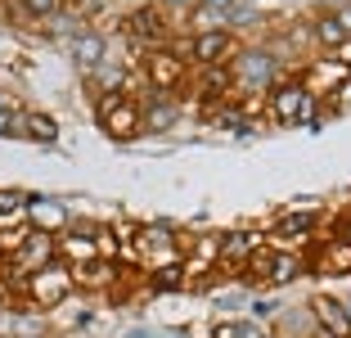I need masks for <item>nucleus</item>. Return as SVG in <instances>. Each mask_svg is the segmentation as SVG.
Returning a JSON list of instances; mask_svg holds the SVG:
<instances>
[{"mask_svg":"<svg viewBox=\"0 0 351 338\" xmlns=\"http://www.w3.org/2000/svg\"><path fill=\"white\" fill-rule=\"evenodd\" d=\"M320 271L324 275H351V244L347 239H329V248L320 257Z\"/></svg>","mask_w":351,"mask_h":338,"instance_id":"nucleus-19","label":"nucleus"},{"mask_svg":"<svg viewBox=\"0 0 351 338\" xmlns=\"http://www.w3.org/2000/svg\"><path fill=\"white\" fill-rule=\"evenodd\" d=\"M198 5H212V10H221V14L234 10V0H198Z\"/></svg>","mask_w":351,"mask_h":338,"instance_id":"nucleus-30","label":"nucleus"},{"mask_svg":"<svg viewBox=\"0 0 351 338\" xmlns=\"http://www.w3.org/2000/svg\"><path fill=\"white\" fill-rule=\"evenodd\" d=\"M333 14H338V23H342V27L351 32V0H342V5H338V10H333Z\"/></svg>","mask_w":351,"mask_h":338,"instance_id":"nucleus-29","label":"nucleus"},{"mask_svg":"<svg viewBox=\"0 0 351 338\" xmlns=\"http://www.w3.org/2000/svg\"><path fill=\"white\" fill-rule=\"evenodd\" d=\"M302 275V262L289 253V248H275V257H270V271H266V284H293V280Z\"/></svg>","mask_w":351,"mask_h":338,"instance_id":"nucleus-17","label":"nucleus"},{"mask_svg":"<svg viewBox=\"0 0 351 338\" xmlns=\"http://www.w3.org/2000/svg\"><path fill=\"white\" fill-rule=\"evenodd\" d=\"M198 91H203V109H212V104H226V95L234 91V86H230V68H203V77H198Z\"/></svg>","mask_w":351,"mask_h":338,"instance_id":"nucleus-16","label":"nucleus"},{"mask_svg":"<svg viewBox=\"0 0 351 338\" xmlns=\"http://www.w3.org/2000/svg\"><path fill=\"white\" fill-rule=\"evenodd\" d=\"M185 59L198 63V68H230V59H234V36H230V27L189 36L185 41Z\"/></svg>","mask_w":351,"mask_h":338,"instance_id":"nucleus-6","label":"nucleus"},{"mask_svg":"<svg viewBox=\"0 0 351 338\" xmlns=\"http://www.w3.org/2000/svg\"><path fill=\"white\" fill-rule=\"evenodd\" d=\"M59 117L45 109H27L23 113V140H36V144H59Z\"/></svg>","mask_w":351,"mask_h":338,"instance_id":"nucleus-15","label":"nucleus"},{"mask_svg":"<svg viewBox=\"0 0 351 338\" xmlns=\"http://www.w3.org/2000/svg\"><path fill=\"white\" fill-rule=\"evenodd\" d=\"M180 5H194V0H162V10H180Z\"/></svg>","mask_w":351,"mask_h":338,"instance_id":"nucleus-32","label":"nucleus"},{"mask_svg":"<svg viewBox=\"0 0 351 338\" xmlns=\"http://www.w3.org/2000/svg\"><path fill=\"white\" fill-rule=\"evenodd\" d=\"M275 302H266V297H257V302H252V320H266V316H275Z\"/></svg>","mask_w":351,"mask_h":338,"instance_id":"nucleus-26","label":"nucleus"},{"mask_svg":"<svg viewBox=\"0 0 351 338\" xmlns=\"http://www.w3.org/2000/svg\"><path fill=\"white\" fill-rule=\"evenodd\" d=\"M19 221H27V194L23 190H0V225L10 230Z\"/></svg>","mask_w":351,"mask_h":338,"instance_id":"nucleus-21","label":"nucleus"},{"mask_svg":"<svg viewBox=\"0 0 351 338\" xmlns=\"http://www.w3.org/2000/svg\"><path fill=\"white\" fill-rule=\"evenodd\" d=\"M257 248H261V239L252 235V230H226V235H221V257H217V267H221V271H230V267L243 271V262H248Z\"/></svg>","mask_w":351,"mask_h":338,"instance_id":"nucleus-13","label":"nucleus"},{"mask_svg":"<svg viewBox=\"0 0 351 338\" xmlns=\"http://www.w3.org/2000/svg\"><path fill=\"white\" fill-rule=\"evenodd\" d=\"M315 225H320V207H284V212L275 216V225H270V235H275L279 248H289V244L311 239Z\"/></svg>","mask_w":351,"mask_h":338,"instance_id":"nucleus-7","label":"nucleus"},{"mask_svg":"<svg viewBox=\"0 0 351 338\" xmlns=\"http://www.w3.org/2000/svg\"><path fill=\"white\" fill-rule=\"evenodd\" d=\"M126 338H180V334H171V329H154V325H131Z\"/></svg>","mask_w":351,"mask_h":338,"instance_id":"nucleus-25","label":"nucleus"},{"mask_svg":"<svg viewBox=\"0 0 351 338\" xmlns=\"http://www.w3.org/2000/svg\"><path fill=\"white\" fill-rule=\"evenodd\" d=\"M23 5H27L32 23H50V19H59V14H63V0H23Z\"/></svg>","mask_w":351,"mask_h":338,"instance_id":"nucleus-24","label":"nucleus"},{"mask_svg":"<svg viewBox=\"0 0 351 338\" xmlns=\"http://www.w3.org/2000/svg\"><path fill=\"white\" fill-rule=\"evenodd\" d=\"M320 5H333V10H338V5H342V0H320Z\"/></svg>","mask_w":351,"mask_h":338,"instance_id":"nucleus-34","label":"nucleus"},{"mask_svg":"<svg viewBox=\"0 0 351 338\" xmlns=\"http://www.w3.org/2000/svg\"><path fill=\"white\" fill-rule=\"evenodd\" d=\"M342 307H347V320H351V297H347V302H342Z\"/></svg>","mask_w":351,"mask_h":338,"instance_id":"nucleus-35","label":"nucleus"},{"mask_svg":"<svg viewBox=\"0 0 351 338\" xmlns=\"http://www.w3.org/2000/svg\"><path fill=\"white\" fill-rule=\"evenodd\" d=\"M176 122H180V104H176L171 95H154L149 104H140V131L167 135Z\"/></svg>","mask_w":351,"mask_h":338,"instance_id":"nucleus-11","label":"nucleus"},{"mask_svg":"<svg viewBox=\"0 0 351 338\" xmlns=\"http://www.w3.org/2000/svg\"><path fill=\"white\" fill-rule=\"evenodd\" d=\"M230 86L243 95H270L279 86V54L266 45H243L230 59Z\"/></svg>","mask_w":351,"mask_h":338,"instance_id":"nucleus-1","label":"nucleus"},{"mask_svg":"<svg viewBox=\"0 0 351 338\" xmlns=\"http://www.w3.org/2000/svg\"><path fill=\"white\" fill-rule=\"evenodd\" d=\"M5 297H10V284H5V280H0V307H5Z\"/></svg>","mask_w":351,"mask_h":338,"instance_id":"nucleus-33","label":"nucleus"},{"mask_svg":"<svg viewBox=\"0 0 351 338\" xmlns=\"http://www.w3.org/2000/svg\"><path fill=\"white\" fill-rule=\"evenodd\" d=\"M311 320L320 325V334H324V338H351V320H347V307H342V297L315 293V297H311Z\"/></svg>","mask_w":351,"mask_h":338,"instance_id":"nucleus-10","label":"nucleus"},{"mask_svg":"<svg viewBox=\"0 0 351 338\" xmlns=\"http://www.w3.org/2000/svg\"><path fill=\"white\" fill-rule=\"evenodd\" d=\"M212 338H239L234 320H221V325H212Z\"/></svg>","mask_w":351,"mask_h":338,"instance_id":"nucleus-27","label":"nucleus"},{"mask_svg":"<svg viewBox=\"0 0 351 338\" xmlns=\"http://www.w3.org/2000/svg\"><path fill=\"white\" fill-rule=\"evenodd\" d=\"M145 72H149V86H154L158 95L180 91V86H185V59H180V54H171V50L145 54Z\"/></svg>","mask_w":351,"mask_h":338,"instance_id":"nucleus-9","label":"nucleus"},{"mask_svg":"<svg viewBox=\"0 0 351 338\" xmlns=\"http://www.w3.org/2000/svg\"><path fill=\"white\" fill-rule=\"evenodd\" d=\"M302 104H306V86L302 82H279L275 91H270V117H275L279 126H298Z\"/></svg>","mask_w":351,"mask_h":338,"instance_id":"nucleus-12","label":"nucleus"},{"mask_svg":"<svg viewBox=\"0 0 351 338\" xmlns=\"http://www.w3.org/2000/svg\"><path fill=\"white\" fill-rule=\"evenodd\" d=\"M68 54H73V63L82 68V77H95L99 68H108V41H104V32H95V27H82L77 36H68Z\"/></svg>","mask_w":351,"mask_h":338,"instance_id":"nucleus-8","label":"nucleus"},{"mask_svg":"<svg viewBox=\"0 0 351 338\" xmlns=\"http://www.w3.org/2000/svg\"><path fill=\"white\" fill-rule=\"evenodd\" d=\"M95 117H99V126H104L108 140H135V135H140V104H135L126 91L104 95L99 109H95Z\"/></svg>","mask_w":351,"mask_h":338,"instance_id":"nucleus-4","label":"nucleus"},{"mask_svg":"<svg viewBox=\"0 0 351 338\" xmlns=\"http://www.w3.org/2000/svg\"><path fill=\"white\" fill-rule=\"evenodd\" d=\"M189 23H194V36H203V32H226V14L212 10V5H189Z\"/></svg>","mask_w":351,"mask_h":338,"instance_id":"nucleus-22","label":"nucleus"},{"mask_svg":"<svg viewBox=\"0 0 351 338\" xmlns=\"http://www.w3.org/2000/svg\"><path fill=\"white\" fill-rule=\"evenodd\" d=\"M0 104H10V100H5V95H0Z\"/></svg>","mask_w":351,"mask_h":338,"instance_id":"nucleus-36","label":"nucleus"},{"mask_svg":"<svg viewBox=\"0 0 351 338\" xmlns=\"http://www.w3.org/2000/svg\"><path fill=\"white\" fill-rule=\"evenodd\" d=\"M54 257H59V248H54V235H45V230H36V225H27V239H23L19 248H14L5 262H10V271H19V284L32 275V271L50 267Z\"/></svg>","mask_w":351,"mask_h":338,"instance_id":"nucleus-5","label":"nucleus"},{"mask_svg":"<svg viewBox=\"0 0 351 338\" xmlns=\"http://www.w3.org/2000/svg\"><path fill=\"white\" fill-rule=\"evenodd\" d=\"M23 297H27L32 307H41V311H50V307H63V297L73 293V267H68V262H59V257H54L50 267H41V271H32L27 280H23Z\"/></svg>","mask_w":351,"mask_h":338,"instance_id":"nucleus-2","label":"nucleus"},{"mask_svg":"<svg viewBox=\"0 0 351 338\" xmlns=\"http://www.w3.org/2000/svg\"><path fill=\"white\" fill-rule=\"evenodd\" d=\"M0 54H14V41L5 36V32H0Z\"/></svg>","mask_w":351,"mask_h":338,"instance_id":"nucleus-31","label":"nucleus"},{"mask_svg":"<svg viewBox=\"0 0 351 338\" xmlns=\"http://www.w3.org/2000/svg\"><path fill=\"white\" fill-rule=\"evenodd\" d=\"M0 140H23V109L0 104Z\"/></svg>","mask_w":351,"mask_h":338,"instance_id":"nucleus-23","label":"nucleus"},{"mask_svg":"<svg viewBox=\"0 0 351 338\" xmlns=\"http://www.w3.org/2000/svg\"><path fill=\"white\" fill-rule=\"evenodd\" d=\"M338 109H351V72L342 77V86H338Z\"/></svg>","mask_w":351,"mask_h":338,"instance_id":"nucleus-28","label":"nucleus"},{"mask_svg":"<svg viewBox=\"0 0 351 338\" xmlns=\"http://www.w3.org/2000/svg\"><path fill=\"white\" fill-rule=\"evenodd\" d=\"M203 117H207V126H221V131H243L248 126L239 104H212V109H203Z\"/></svg>","mask_w":351,"mask_h":338,"instance_id":"nucleus-20","label":"nucleus"},{"mask_svg":"<svg viewBox=\"0 0 351 338\" xmlns=\"http://www.w3.org/2000/svg\"><path fill=\"white\" fill-rule=\"evenodd\" d=\"M185 262H167V267H154L149 271V289L154 293H171V289H185Z\"/></svg>","mask_w":351,"mask_h":338,"instance_id":"nucleus-18","label":"nucleus"},{"mask_svg":"<svg viewBox=\"0 0 351 338\" xmlns=\"http://www.w3.org/2000/svg\"><path fill=\"white\" fill-rule=\"evenodd\" d=\"M122 32H126V41H131L135 50H149V45L162 50V41H171V14H167L162 5H140V10L126 14Z\"/></svg>","mask_w":351,"mask_h":338,"instance_id":"nucleus-3","label":"nucleus"},{"mask_svg":"<svg viewBox=\"0 0 351 338\" xmlns=\"http://www.w3.org/2000/svg\"><path fill=\"white\" fill-rule=\"evenodd\" d=\"M311 41L324 45V50H342V45L351 41V32L338 23V14H333V10H324V14L311 19Z\"/></svg>","mask_w":351,"mask_h":338,"instance_id":"nucleus-14","label":"nucleus"}]
</instances>
